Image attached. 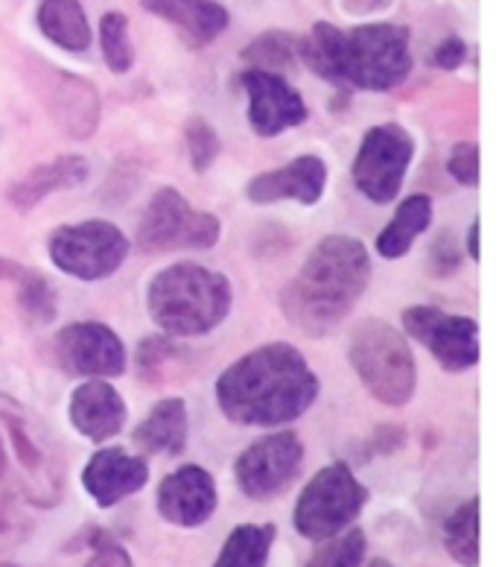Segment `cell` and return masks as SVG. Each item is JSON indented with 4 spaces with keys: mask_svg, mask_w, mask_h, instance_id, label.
Wrapping results in <instances>:
<instances>
[{
    "mask_svg": "<svg viewBox=\"0 0 499 567\" xmlns=\"http://www.w3.org/2000/svg\"><path fill=\"white\" fill-rule=\"evenodd\" d=\"M319 378L290 342H269L242 354L217 381V404L233 424L281 427L313 406Z\"/></svg>",
    "mask_w": 499,
    "mask_h": 567,
    "instance_id": "cell-1",
    "label": "cell"
},
{
    "mask_svg": "<svg viewBox=\"0 0 499 567\" xmlns=\"http://www.w3.org/2000/svg\"><path fill=\"white\" fill-rule=\"evenodd\" d=\"M371 281V255L356 237L331 235L306 255L281 292L283 317L306 337H324L345 322Z\"/></svg>",
    "mask_w": 499,
    "mask_h": 567,
    "instance_id": "cell-2",
    "label": "cell"
},
{
    "mask_svg": "<svg viewBox=\"0 0 499 567\" xmlns=\"http://www.w3.org/2000/svg\"><path fill=\"white\" fill-rule=\"evenodd\" d=\"M299 56L324 82L342 89L392 91L412 71L409 30L397 24H363L354 30L319 21L299 41Z\"/></svg>",
    "mask_w": 499,
    "mask_h": 567,
    "instance_id": "cell-3",
    "label": "cell"
},
{
    "mask_svg": "<svg viewBox=\"0 0 499 567\" xmlns=\"http://www.w3.org/2000/svg\"><path fill=\"white\" fill-rule=\"evenodd\" d=\"M146 310L169 337H201L226 322L231 281L199 264L162 269L146 287Z\"/></svg>",
    "mask_w": 499,
    "mask_h": 567,
    "instance_id": "cell-4",
    "label": "cell"
},
{
    "mask_svg": "<svg viewBox=\"0 0 499 567\" xmlns=\"http://www.w3.org/2000/svg\"><path fill=\"white\" fill-rule=\"evenodd\" d=\"M347 360L356 378L380 404H409L418 386V365L412 357L409 342L397 328L383 319H365L351 337Z\"/></svg>",
    "mask_w": 499,
    "mask_h": 567,
    "instance_id": "cell-5",
    "label": "cell"
},
{
    "mask_svg": "<svg viewBox=\"0 0 499 567\" xmlns=\"http://www.w3.org/2000/svg\"><path fill=\"white\" fill-rule=\"evenodd\" d=\"M0 433H3L9 465L21 471L18 480L30 503H39V506L59 503L65 465H62L59 447L50 445L39 419L24 404L0 395Z\"/></svg>",
    "mask_w": 499,
    "mask_h": 567,
    "instance_id": "cell-6",
    "label": "cell"
},
{
    "mask_svg": "<svg viewBox=\"0 0 499 567\" xmlns=\"http://www.w3.org/2000/svg\"><path fill=\"white\" fill-rule=\"evenodd\" d=\"M368 503V488L354 477L345 462L324 465L301 492L292 524L306 542H324L345 533Z\"/></svg>",
    "mask_w": 499,
    "mask_h": 567,
    "instance_id": "cell-7",
    "label": "cell"
},
{
    "mask_svg": "<svg viewBox=\"0 0 499 567\" xmlns=\"http://www.w3.org/2000/svg\"><path fill=\"white\" fill-rule=\"evenodd\" d=\"M219 235H222L219 217L190 208L176 187H162L141 217L137 249L153 255L176 249H214Z\"/></svg>",
    "mask_w": 499,
    "mask_h": 567,
    "instance_id": "cell-8",
    "label": "cell"
},
{
    "mask_svg": "<svg viewBox=\"0 0 499 567\" xmlns=\"http://www.w3.org/2000/svg\"><path fill=\"white\" fill-rule=\"evenodd\" d=\"M50 260L65 276L80 281H100L114 276L129 255V240L121 228L105 219H89L76 226H59L50 235Z\"/></svg>",
    "mask_w": 499,
    "mask_h": 567,
    "instance_id": "cell-9",
    "label": "cell"
},
{
    "mask_svg": "<svg viewBox=\"0 0 499 567\" xmlns=\"http://www.w3.org/2000/svg\"><path fill=\"white\" fill-rule=\"evenodd\" d=\"M415 158V138L397 123H380L365 132L354 158V185L374 205L392 203L401 194L403 178Z\"/></svg>",
    "mask_w": 499,
    "mask_h": 567,
    "instance_id": "cell-10",
    "label": "cell"
},
{
    "mask_svg": "<svg viewBox=\"0 0 499 567\" xmlns=\"http://www.w3.org/2000/svg\"><path fill=\"white\" fill-rule=\"evenodd\" d=\"M304 462V445L292 430L269 433L249 445L233 462L237 488L249 501H272L299 477Z\"/></svg>",
    "mask_w": 499,
    "mask_h": 567,
    "instance_id": "cell-11",
    "label": "cell"
},
{
    "mask_svg": "<svg viewBox=\"0 0 499 567\" xmlns=\"http://www.w3.org/2000/svg\"><path fill=\"white\" fill-rule=\"evenodd\" d=\"M403 328L433 351L441 369L459 374L479 363V324L470 317H453L429 305L403 310Z\"/></svg>",
    "mask_w": 499,
    "mask_h": 567,
    "instance_id": "cell-12",
    "label": "cell"
},
{
    "mask_svg": "<svg viewBox=\"0 0 499 567\" xmlns=\"http://www.w3.org/2000/svg\"><path fill=\"white\" fill-rule=\"evenodd\" d=\"M56 363L71 374L117 378L126 372V349L121 337L103 322H73L53 342Z\"/></svg>",
    "mask_w": 499,
    "mask_h": 567,
    "instance_id": "cell-13",
    "label": "cell"
},
{
    "mask_svg": "<svg viewBox=\"0 0 499 567\" xmlns=\"http://www.w3.org/2000/svg\"><path fill=\"white\" fill-rule=\"evenodd\" d=\"M240 85L249 94V123L260 138H274L306 121L304 100L281 73L251 68L240 76Z\"/></svg>",
    "mask_w": 499,
    "mask_h": 567,
    "instance_id": "cell-14",
    "label": "cell"
},
{
    "mask_svg": "<svg viewBox=\"0 0 499 567\" xmlns=\"http://www.w3.org/2000/svg\"><path fill=\"white\" fill-rule=\"evenodd\" d=\"M217 483L201 465H181L158 486V512L173 527L194 529L217 512Z\"/></svg>",
    "mask_w": 499,
    "mask_h": 567,
    "instance_id": "cell-15",
    "label": "cell"
},
{
    "mask_svg": "<svg viewBox=\"0 0 499 567\" xmlns=\"http://www.w3.org/2000/svg\"><path fill=\"white\" fill-rule=\"evenodd\" d=\"M324 187H328V164L319 155H299L278 171L251 178L246 196L254 205H315L324 196Z\"/></svg>",
    "mask_w": 499,
    "mask_h": 567,
    "instance_id": "cell-16",
    "label": "cell"
},
{
    "mask_svg": "<svg viewBox=\"0 0 499 567\" xmlns=\"http://www.w3.org/2000/svg\"><path fill=\"white\" fill-rule=\"evenodd\" d=\"M149 483V465L144 456L126 454L123 447H103L82 471V486L97 506L108 509L137 495Z\"/></svg>",
    "mask_w": 499,
    "mask_h": 567,
    "instance_id": "cell-17",
    "label": "cell"
},
{
    "mask_svg": "<svg viewBox=\"0 0 499 567\" xmlns=\"http://www.w3.org/2000/svg\"><path fill=\"white\" fill-rule=\"evenodd\" d=\"M44 106L50 109L53 121L67 138L85 141L97 132L100 97L94 85H89L82 76L62 71L53 73L48 94H44Z\"/></svg>",
    "mask_w": 499,
    "mask_h": 567,
    "instance_id": "cell-18",
    "label": "cell"
},
{
    "mask_svg": "<svg viewBox=\"0 0 499 567\" xmlns=\"http://www.w3.org/2000/svg\"><path fill=\"white\" fill-rule=\"evenodd\" d=\"M71 424L91 442H105L126 424V401L105 378L80 383L71 395Z\"/></svg>",
    "mask_w": 499,
    "mask_h": 567,
    "instance_id": "cell-19",
    "label": "cell"
},
{
    "mask_svg": "<svg viewBox=\"0 0 499 567\" xmlns=\"http://www.w3.org/2000/svg\"><path fill=\"white\" fill-rule=\"evenodd\" d=\"M89 176H91L89 158H82V155H59V158H53V162L39 164V167L27 173L18 185L9 187L7 199L15 212L27 214V212H33L35 205L44 203L48 196L85 185Z\"/></svg>",
    "mask_w": 499,
    "mask_h": 567,
    "instance_id": "cell-20",
    "label": "cell"
},
{
    "mask_svg": "<svg viewBox=\"0 0 499 567\" xmlns=\"http://www.w3.org/2000/svg\"><path fill=\"white\" fill-rule=\"evenodd\" d=\"M141 7L176 27L187 48H205L228 27V9L219 0H141Z\"/></svg>",
    "mask_w": 499,
    "mask_h": 567,
    "instance_id": "cell-21",
    "label": "cell"
},
{
    "mask_svg": "<svg viewBox=\"0 0 499 567\" xmlns=\"http://www.w3.org/2000/svg\"><path fill=\"white\" fill-rule=\"evenodd\" d=\"M141 454L178 456L187 447V404L181 398H164L144 415L132 433Z\"/></svg>",
    "mask_w": 499,
    "mask_h": 567,
    "instance_id": "cell-22",
    "label": "cell"
},
{
    "mask_svg": "<svg viewBox=\"0 0 499 567\" xmlns=\"http://www.w3.org/2000/svg\"><path fill=\"white\" fill-rule=\"evenodd\" d=\"M39 30L48 35L56 48L67 53H85L91 44V27L80 0H41Z\"/></svg>",
    "mask_w": 499,
    "mask_h": 567,
    "instance_id": "cell-23",
    "label": "cell"
},
{
    "mask_svg": "<svg viewBox=\"0 0 499 567\" xmlns=\"http://www.w3.org/2000/svg\"><path fill=\"white\" fill-rule=\"evenodd\" d=\"M429 219H433V199L424 194L406 196L392 223L380 231L377 251L386 260L403 258L412 249V244L427 231Z\"/></svg>",
    "mask_w": 499,
    "mask_h": 567,
    "instance_id": "cell-24",
    "label": "cell"
},
{
    "mask_svg": "<svg viewBox=\"0 0 499 567\" xmlns=\"http://www.w3.org/2000/svg\"><path fill=\"white\" fill-rule=\"evenodd\" d=\"M274 535V524H242L231 529L214 567H267Z\"/></svg>",
    "mask_w": 499,
    "mask_h": 567,
    "instance_id": "cell-25",
    "label": "cell"
},
{
    "mask_svg": "<svg viewBox=\"0 0 499 567\" xmlns=\"http://www.w3.org/2000/svg\"><path fill=\"white\" fill-rule=\"evenodd\" d=\"M444 547L461 567H479V497H470L444 524Z\"/></svg>",
    "mask_w": 499,
    "mask_h": 567,
    "instance_id": "cell-26",
    "label": "cell"
},
{
    "mask_svg": "<svg viewBox=\"0 0 499 567\" xmlns=\"http://www.w3.org/2000/svg\"><path fill=\"white\" fill-rule=\"evenodd\" d=\"M18 308L27 324L33 328H44L56 319V290L41 272H30L24 269V276L18 278Z\"/></svg>",
    "mask_w": 499,
    "mask_h": 567,
    "instance_id": "cell-27",
    "label": "cell"
},
{
    "mask_svg": "<svg viewBox=\"0 0 499 567\" xmlns=\"http://www.w3.org/2000/svg\"><path fill=\"white\" fill-rule=\"evenodd\" d=\"M242 59L251 62L260 71H283V68L295 65L299 59V41L292 35L281 33V30H272V33H263L251 41L249 48L242 50Z\"/></svg>",
    "mask_w": 499,
    "mask_h": 567,
    "instance_id": "cell-28",
    "label": "cell"
},
{
    "mask_svg": "<svg viewBox=\"0 0 499 567\" xmlns=\"http://www.w3.org/2000/svg\"><path fill=\"white\" fill-rule=\"evenodd\" d=\"M100 50L105 65L114 73H126L135 65V48L129 39V21L123 12H105L100 21Z\"/></svg>",
    "mask_w": 499,
    "mask_h": 567,
    "instance_id": "cell-29",
    "label": "cell"
},
{
    "mask_svg": "<svg viewBox=\"0 0 499 567\" xmlns=\"http://www.w3.org/2000/svg\"><path fill=\"white\" fill-rule=\"evenodd\" d=\"M365 533L363 529H347L333 538H324L322 547L306 559V567H363L365 561Z\"/></svg>",
    "mask_w": 499,
    "mask_h": 567,
    "instance_id": "cell-30",
    "label": "cell"
},
{
    "mask_svg": "<svg viewBox=\"0 0 499 567\" xmlns=\"http://www.w3.org/2000/svg\"><path fill=\"white\" fill-rule=\"evenodd\" d=\"M185 141L187 155H190V167H194L196 173H208L210 164L219 158V150H222L217 130H214L205 117H190Z\"/></svg>",
    "mask_w": 499,
    "mask_h": 567,
    "instance_id": "cell-31",
    "label": "cell"
},
{
    "mask_svg": "<svg viewBox=\"0 0 499 567\" xmlns=\"http://www.w3.org/2000/svg\"><path fill=\"white\" fill-rule=\"evenodd\" d=\"M178 354V349L164 337H149V340L141 342V349H137V369H141V378L144 381H162L164 365Z\"/></svg>",
    "mask_w": 499,
    "mask_h": 567,
    "instance_id": "cell-32",
    "label": "cell"
},
{
    "mask_svg": "<svg viewBox=\"0 0 499 567\" xmlns=\"http://www.w3.org/2000/svg\"><path fill=\"white\" fill-rule=\"evenodd\" d=\"M447 171L450 176L465 187L479 185V146L476 144H456L447 158Z\"/></svg>",
    "mask_w": 499,
    "mask_h": 567,
    "instance_id": "cell-33",
    "label": "cell"
},
{
    "mask_svg": "<svg viewBox=\"0 0 499 567\" xmlns=\"http://www.w3.org/2000/svg\"><path fill=\"white\" fill-rule=\"evenodd\" d=\"M85 567H135L132 565V556L129 550L123 547V544L112 542V538H100L94 542V556L89 559Z\"/></svg>",
    "mask_w": 499,
    "mask_h": 567,
    "instance_id": "cell-34",
    "label": "cell"
},
{
    "mask_svg": "<svg viewBox=\"0 0 499 567\" xmlns=\"http://www.w3.org/2000/svg\"><path fill=\"white\" fill-rule=\"evenodd\" d=\"M467 59V44L459 39V35H450L444 39L433 53V65L441 68V71H456V68L465 65Z\"/></svg>",
    "mask_w": 499,
    "mask_h": 567,
    "instance_id": "cell-35",
    "label": "cell"
},
{
    "mask_svg": "<svg viewBox=\"0 0 499 567\" xmlns=\"http://www.w3.org/2000/svg\"><path fill=\"white\" fill-rule=\"evenodd\" d=\"M429 260H433V267L438 276L456 272L461 264V255H459V249H456V240H450V235L438 237V240L433 244V255H429Z\"/></svg>",
    "mask_w": 499,
    "mask_h": 567,
    "instance_id": "cell-36",
    "label": "cell"
},
{
    "mask_svg": "<svg viewBox=\"0 0 499 567\" xmlns=\"http://www.w3.org/2000/svg\"><path fill=\"white\" fill-rule=\"evenodd\" d=\"M21 276H24V267H21V264L0 258V281H18Z\"/></svg>",
    "mask_w": 499,
    "mask_h": 567,
    "instance_id": "cell-37",
    "label": "cell"
},
{
    "mask_svg": "<svg viewBox=\"0 0 499 567\" xmlns=\"http://www.w3.org/2000/svg\"><path fill=\"white\" fill-rule=\"evenodd\" d=\"M467 255L479 260V219L470 223V228H467Z\"/></svg>",
    "mask_w": 499,
    "mask_h": 567,
    "instance_id": "cell-38",
    "label": "cell"
},
{
    "mask_svg": "<svg viewBox=\"0 0 499 567\" xmlns=\"http://www.w3.org/2000/svg\"><path fill=\"white\" fill-rule=\"evenodd\" d=\"M9 529V515L3 512V506H0V533H7Z\"/></svg>",
    "mask_w": 499,
    "mask_h": 567,
    "instance_id": "cell-39",
    "label": "cell"
},
{
    "mask_svg": "<svg viewBox=\"0 0 499 567\" xmlns=\"http://www.w3.org/2000/svg\"><path fill=\"white\" fill-rule=\"evenodd\" d=\"M365 567H392V561H386V559H371Z\"/></svg>",
    "mask_w": 499,
    "mask_h": 567,
    "instance_id": "cell-40",
    "label": "cell"
},
{
    "mask_svg": "<svg viewBox=\"0 0 499 567\" xmlns=\"http://www.w3.org/2000/svg\"><path fill=\"white\" fill-rule=\"evenodd\" d=\"M0 567H21V565H12V561H0Z\"/></svg>",
    "mask_w": 499,
    "mask_h": 567,
    "instance_id": "cell-41",
    "label": "cell"
}]
</instances>
